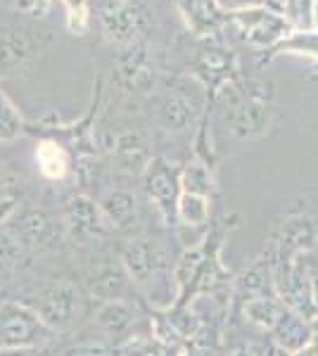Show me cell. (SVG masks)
Returning <instances> with one entry per match:
<instances>
[{
	"mask_svg": "<svg viewBox=\"0 0 318 356\" xmlns=\"http://www.w3.org/2000/svg\"><path fill=\"white\" fill-rule=\"evenodd\" d=\"M114 74H117V81L126 93L141 95L154 88L157 65H154V57L148 50V45L141 41L124 45V50L114 60Z\"/></svg>",
	"mask_w": 318,
	"mask_h": 356,
	"instance_id": "7",
	"label": "cell"
},
{
	"mask_svg": "<svg viewBox=\"0 0 318 356\" xmlns=\"http://www.w3.org/2000/svg\"><path fill=\"white\" fill-rule=\"evenodd\" d=\"M181 181V193H190V195H200V197H207L214 193V178H212V171L207 164H188L186 169L181 171L178 176Z\"/></svg>",
	"mask_w": 318,
	"mask_h": 356,
	"instance_id": "23",
	"label": "cell"
},
{
	"mask_svg": "<svg viewBox=\"0 0 318 356\" xmlns=\"http://www.w3.org/2000/svg\"><path fill=\"white\" fill-rule=\"evenodd\" d=\"M266 5L273 10H278V13H283L285 10V0H266Z\"/></svg>",
	"mask_w": 318,
	"mask_h": 356,
	"instance_id": "36",
	"label": "cell"
},
{
	"mask_svg": "<svg viewBox=\"0 0 318 356\" xmlns=\"http://www.w3.org/2000/svg\"><path fill=\"white\" fill-rule=\"evenodd\" d=\"M24 252L26 250L19 245V240L15 238L8 226L0 228V278L10 275L17 266H19Z\"/></svg>",
	"mask_w": 318,
	"mask_h": 356,
	"instance_id": "25",
	"label": "cell"
},
{
	"mask_svg": "<svg viewBox=\"0 0 318 356\" xmlns=\"http://www.w3.org/2000/svg\"><path fill=\"white\" fill-rule=\"evenodd\" d=\"M19 178L10 171L0 169V202L3 200H17V191H19Z\"/></svg>",
	"mask_w": 318,
	"mask_h": 356,
	"instance_id": "28",
	"label": "cell"
},
{
	"mask_svg": "<svg viewBox=\"0 0 318 356\" xmlns=\"http://www.w3.org/2000/svg\"><path fill=\"white\" fill-rule=\"evenodd\" d=\"M53 3V0H24V8H29L31 13H36V15H43L45 13V8Z\"/></svg>",
	"mask_w": 318,
	"mask_h": 356,
	"instance_id": "33",
	"label": "cell"
},
{
	"mask_svg": "<svg viewBox=\"0 0 318 356\" xmlns=\"http://www.w3.org/2000/svg\"><path fill=\"white\" fill-rule=\"evenodd\" d=\"M202 114L200 100L186 88H171L161 95L157 107V122L166 134H183L198 122Z\"/></svg>",
	"mask_w": 318,
	"mask_h": 356,
	"instance_id": "12",
	"label": "cell"
},
{
	"mask_svg": "<svg viewBox=\"0 0 318 356\" xmlns=\"http://www.w3.org/2000/svg\"><path fill=\"white\" fill-rule=\"evenodd\" d=\"M176 219L188 223V226H202L209 221V200L200 195L181 193L176 207Z\"/></svg>",
	"mask_w": 318,
	"mask_h": 356,
	"instance_id": "24",
	"label": "cell"
},
{
	"mask_svg": "<svg viewBox=\"0 0 318 356\" xmlns=\"http://www.w3.org/2000/svg\"><path fill=\"white\" fill-rule=\"evenodd\" d=\"M269 337L276 344H278L283 352L294 354V352L304 349L306 344L314 340V332H311L309 321L287 309V312L283 314V318L278 321V323H276L273 328L269 330Z\"/></svg>",
	"mask_w": 318,
	"mask_h": 356,
	"instance_id": "18",
	"label": "cell"
},
{
	"mask_svg": "<svg viewBox=\"0 0 318 356\" xmlns=\"http://www.w3.org/2000/svg\"><path fill=\"white\" fill-rule=\"evenodd\" d=\"M114 164L126 174H145V169L152 162V150H150V140L145 131H124L114 140L112 150Z\"/></svg>",
	"mask_w": 318,
	"mask_h": 356,
	"instance_id": "15",
	"label": "cell"
},
{
	"mask_svg": "<svg viewBox=\"0 0 318 356\" xmlns=\"http://www.w3.org/2000/svg\"><path fill=\"white\" fill-rule=\"evenodd\" d=\"M306 264H309V278H311V295H314L316 309H318V259H311L306 254Z\"/></svg>",
	"mask_w": 318,
	"mask_h": 356,
	"instance_id": "31",
	"label": "cell"
},
{
	"mask_svg": "<svg viewBox=\"0 0 318 356\" xmlns=\"http://www.w3.org/2000/svg\"><path fill=\"white\" fill-rule=\"evenodd\" d=\"M309 325H311V332H314V337L318 340V314L314 316V318L309 321Z\"/></svg>",
	"mask_w": 318,
	"mask_h": 356,
	"instance_id": "37",
	"label": "cell"
},
{
	"mask_svg": "<svg viewBox=\"0 0 318 356\" xmlns=\"http://www.w3.org/2000/svg\"><path fill=\"white\" fill-rule=\"evenodd\" d=\"M0 356H40V349H0Z\"/></svg>",
	"mask_w": 318,
	"mask_h": 356,
	"instance_id": "34",
	"label": "cell"
},
{
	"mask_svg": "<svg viewBox=\"0 0 318 356\" xmlns=\"http://www.w3.org/2000/svg\"><path fill=\"white\" fill-rule=\"evenodd\" d=\"M100 209L112 231H124L138 219V200L126 188H112L100 197Z\"/></svg>",
	"mask_w": 318,
	"mask_h": 356,
	"instance_id": "19",
	"label": "cell"
},
{
	"mask_svg": "<svg viewBox=\"0 0 318 356\" xmlns=\"http://www.w3.org/2000/svg\"><path fill=\"white\" fill-rule=\"evenodd\" d=\"M86 290L100 302H131L136 297V285L121 261H102L90 268L86 273Z\"/></svg>",
	"mask_w": 318,
	"mask_h": 356,
	"instance_id": "11",
	"label": "cell"
},
{
	"mask_svg": "<svg viewBox=\"0 0 318 356\" xmlns=\"http://www.w3.org/2000/svg\"><path fill=\"white\" fill-rule=\"evenodd\" d=\"M38 55V43L24 29L0 31V76L19 74Z\"/></svg>",
	"mask_w": 318,
	"mask_h": 356,
	"instance_id": "14",
	"label": "cell"
},
{
	"mask_svg": "<svg viewBox=\"0 0 318 356\" xmlns=\"http://www.w3.org/2000/svg\"><path fill=\"white\" fill-rule=\"evenodd\" d=\"M67 8V26L74 33H84L88 26V0H60Z\"/></svg>",
	"mask_w": 318,
	"mask_h": 356,
	"instance_id": "27",
	"label": "cell"
},
{
	"mask_svg": "<svg viewBox=\"0 0 318 356\" xmlns=\"http://www.w3.org/2000/svg\"><path fill=\"white\" fill-rule=\"evenodd\" d=\"M62 219H65L67 235L77 245L100 243V240H105L112 233L100 204L95 200H90L88 195H74L65 204Z\"/></svg>",
	"mask_w": 318,
	"mask_h": 356,
	"instance_id": "6",
	"label": "cell"
},
{
	"mask_svg": "<svg viewBox=\"0 0 318 356\" xmlns=\"http://www.w3.org/2000/svg\"><path fill=\"white\" fill-rule=\"evenodd\" d=\"M84 292L72 280H50L45 285H38L26 297V307L55 332H65L77 323V318L84 312Z\"/></svg>",
	"mask_w": 318,
	"mask_h": 356,
	"instance_id": "1",
	"label": "cell"
},
{
	"mask_svg": "<svg viewBox=\"0 0 318 356\" xmlns=\"http://www.w3.org/2000/svg\"><path fill=\"white\" fill-rule=\"evenodd\" d=\"M221 5V10L225 15L228 13H238V10H247V8H259V5H266V0H216Z\"/></svg>",
	"mask_w": 318,
	"mask_h": 356,
	"instance_id": "30",
	"label": "cell"
},
{
	"mask_svg": "<svg viewBox=\"0 0 318 356\" xmlns=\"http://www.w3.org/2000/svg\"><path fill=\"white\" fill-rule=\"evenodd\" d=\"M318 243V221L311 216H292L278 228L273 238V268L292 264L297 257L309 254Z\"/></svg>",
	"mask_w": 318,
	"mask_h": 356,
	"instance_id": "9",
	"label": "cell"
},
{
	"mask_svg": "<svg viewBox=\"0 0 318 356\" xmlns=\"http://www.w3.org/2000/svg\"><path fill=\"white\" fill-rule=\"evenodd\" d=\"M225 19L235 22L242 38L250 45H257V48H276V45L285 41L292 33L290 19L283 17V13H278V10L269 8V5L228 13Z\"/></svg>",
	"mask_w": 318,
	"mask_h": 356,
	"instance_id": "5",
	"label": "cell"
},
{
	"mask_svg": "<svg viewBox=\"0 0 318 356\" xmlns=\"http://www.w3.org/2000/svg\"><path fill=\"white\" fill-rule=\"evenodd\" d=\"M24 134V119L0 88V140H15Z\"/></svg>",
	"mask_w": 318,
	"mask_h": 356,
	"instance_id": "26",
	"label": "cell"
},
{
	"mask_svg": "<svg viewBox=\"0 0 318 356\" xmlns=\"http://www.w3.org/2000/svg\"><path fill=\"white\" fill-rule=\"evenodd\" d=\"M262 295H276V280H273V257L266 254L259 257L252 266H247L245 271L235 280V300L240 304L254 300Z\"/></svg>",
	"mask_w": 318,
	"mask_h": 356,
	"instance_id": "17",
	"label": "cell"
},
{
	"mask_svg": "<svg viewBox=\"0 0 318 356\" xmlns=\"http://www.w3.org/2000/svg\"><path fill=\"white\" fill-rule=\"evenodd\" d=\"M93 318L107 337H121L136 323V309L131 307V302H102Z\"/></svg>",
	"mask_w": 318,
	"mask_h": 356,
	"instance_id": "20",
	"label": "cell"
},
{
	"mask_svg": "<svg viewBox=\"0 0 318 356\" xmlns=\"http://www.w3.org/2000/svg\"><path fill=\"white\" fill-rule=\"evenodd\" d=\"M15 211H17V200H3V202H0V228L13 219Z\"/></svg>",
	"mask_w": 318,
	"mask_h": 356,
	"instance_id": "32",
	"label": "cell"
},
{
	"mask_svg": "<svg viewBox=\"0 0 318 356\" xmlns=\"http://www.w3.org/2000/svg\"><path fill=\"white\" fill-rule=\"evenodd\" d=\"M145 193L154 209L159 211L161 221L166 226L176 223V207L181 197V181H178V171L161 157H152V162L145 169Z\"/></svg>",
	"mask_w": 318,
	"mask_h": 356,
	"instance_id": "8",
	"label": "cell"
},
{
	"mask_svg": "<svg viewBox=\"0 0 318 356\" xmlns=\"http://www.w3.org/2000/svg\"><path fill=\"white\" fill-rule=\"evenodd\" d=\"M5 226L13 231V235L19 240V245L24 250H45V247L55 245L57 240L55 221L43 209H24L19 214L15 211L13 219Z\"/></svg>",
	"mask_w": 318,
	"mask_h": 356,
	"instance_id": "13",
	"label": "cell"
},
{
	"mask_svg": "<svg viewBox=\"0 0 318 356\" xmlns=\"http://www.w3.org/2000/svg\"><path fill=\"white\" fill-rule=\"evenodd\" d=\"M176 3L186 26L200 38H212L228 22L216 0H176Z\"/></svg>",
	"mask_w": 318,
	"mask_h": 356,
	"instance_id": "16",
	"label": "cell"
},
{
	"mask_svg": "<svg viewBox=\"0 0 318 356\" xmlns=\"http://www.w3.org/2000/svg\"><path fill=\"white\" fill-rule=\"evenodd\" d=\"M100 24L112 41L141 43L150 29V10L145 0H105L100 5Z\"/></svg>",
	"mask_w": 318,
	"mask_h": 356,
	"instance_id": "4",
	"label": "cell"
},
{
	"mask_svg": "<svg viewBox=\"0 0 318 356\" xmlns=\"http://www.w3.org/2000/svg\"><path fill=\"white\" fill-rule=\"evenodd\" d=\"M250 349L254 352V356H290L287 352H283L271 337H264L259 342H250Z\"/></svg>",
	"mask_w": 318,
	"mask_h": 356,
	"instance_id": "29",
	"label": "cell"
},
{
	"mask_svg": "<svg viewBox=\"0 0 318 356\" xmlns=\"http://www.w3.org/2000/svg\"><path fill=\"white\" fill-rule=\"evenodd\" d=\"M225 356H254V352L250 349V344H235L233 349H228Z\"/></svg>",
	"mask_w": 318,
	"mask_h": 356,
	"instance_id": "35",
	"label": "cell"
},
{
	"mask_svg": "<svg viewBox=\"0 0 318 356\" xmlns=\"http://www.w3.org/2000/svg\"><path fill=\"white\" fill-rule=\"evenodd\" d=\"M55 332L24 302H0V349H38Z\"/></svg>",
	"mask_w": 318,
	"mask_h": 356,
	"instance_id": "3",
	"label": "cell"
},
{
	"mask_svg": "<svg viewBox=\"0 0 318 356\" xmlns=\"http://www.w3.org/2000/svg\"><path fill=\"white\" fill-rule=\"evenodd\" d=\"M36 164L38 171L48 181H62L69 174V169H72V159H69L67 147L62 143L53 140V138H45V140L38 143Z\"/></svg>",
	"mask_w": 318,
	"mask_h": 356,
	"instance_id": "21",
	"label": "cell"
},
{
	"mask_svg": "<svg viewBox=\"0 0 318 356\" xmlns=\"http://www.w3.org/2000/svg\"><path fill=\"white\" fill-rule=\"evenodd\" d=\"M235 72H238L235 55L230 53L223 43L207 38V41L200 45L198 57H195V62H193V74L212 90V93H216L221 86L233 81Z\"/></svg>",
	"mask_w": 318,
	"mask_h": 356,
	"instance_id": "10",
	"label": "cell"
},
{
	"mask_svg": "<svg viewBox=\"0 0 318 356\" xmlns=\"http://www.w3.org/2000/svg\"><path fill=\"white\" fill-rule=\"evenodd\" d=\"M311 17H314V26L318 29V0H314V5H311Z\"/></svg>",
	"mask_w": 318,
	"mask_h": 356,
	"instance_id": "38",
	"label": "cell"
},
{
	"mask_svg": "<svg viewBox=\"0 0 318 356\" xmlns=\"http://www.w3.org/2000/svg\"><path fill=\"white\" fill-rule=\"evenodd\" d=\"M285 312L287 307L280 302L278 295H262L242 304V316H245L247 323L257 325V328H262L266 332L278 323Z\"/></svg>",
	"mask_w": 318,
	"mask_h": 356,
	"instance_id": "22",
	"label": "cell"
},
{
	"mask_svg": "<svg viewBox=\"0 0 318 356\" xmlns=\"http://www.w3.org/2000/svg\"><path fill=\"white\" fill-rule=\"evenodd\" d=\"M121 266L126 268L129 278L136 288H152V285H164L169 280L171 261L166 250L154 238H138L131 240L121 250Z\"/></svg>",
	"mask_w": 318,
	"mask_h": 356,
	"instance_id": "2",
	"label": "cell"
}]
</instances>
